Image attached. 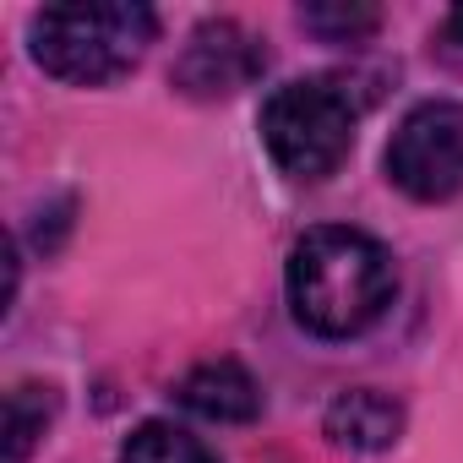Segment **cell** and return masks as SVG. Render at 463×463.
I'll return each mask as SVG.
<instances>
[{"instance_id": "6da1fadb", "label": "cell", "mask_w": 463, "mask_h": 463, "mask_svg": "<svg viewBox=\"0 0 463 463\" xmlns=\"http://www.w3.org/2000/svg\"><path fill=\"white\" fill-rule=\"evenodd\" d=\"M289 306L317 338H354L392 306V257L344 223H322L289 251Z\"/></svg>"}, {"instance_id": "7a4b0ae2", "label": "cell", "mask_w": 463, "mask_h": 463, "mask_svg": "<svg viewBox=\"0 0 463 463\" xmlns=\"http://www.w3.org/2000/svg\"><path fill=\"white\" fill-rule=\"evenodd\" d=\"M158 17L137 0H104V6H44L28 28L33 61L77 88H104L126 77L142 50L153 44Z\"/></svg>"}, {"instance_id": "3957f363", "label": "cell", "mask_w": 463, "mask_h": 463, "mask_svg": "<svg viewBox=\"0 0 463 463\" xmlns=\"http://www.w3.org/2000/svg\"><path fill=\"white\" fill-rule=\"evenodd\" d=\"M354 120L360 109L333 77H306V82H284L262 104V142L289 180L311 185V180H327L349 158Z\"/></svg>"}, {"instance_id": "277c9868", "label": "cell", "mask_w": 463, "mask_h": 463, "mask_svg": "<svg viewBox=\"0 0 463 463\" xmlns=\"http://www.w3.org/2000/svg\"><path fill=\"white\" fill-rule=\"evenodd\" d=\"M387 180L414 202H441L463 185V104H414L387 142Z\"/></svg>"}, {"instance_id": "5b68a950", "label": "cell", "mask_w": 463, "mask_h": 463, "mask_svg": "<svg viewBox=\"0 0 463 463\" xmlns=\"http://www.w3.org/2000/svg\"><path fill=\"white\" fill-rule=\"evenodd\" d=\"M262 66L268 55L241 23H202L175 61V88H185L191 99H229L257 82Z\"/></svg>"}, {"instance_id": "8992f818", "label": "cell", "mask_w": 463, "mask_h": 463, "mask_svg": "<svg viewBox=\"0 0 463 463\" xmlns=\"http://www.w3.org/2000/svg\"><path fill=\"white\" fill-rule=\"evenodd\" d=\"M180 403L191 414H202V420L241 425V420H257L262 392H257V382H251L246 365H235V360H207V365H196L180 382Z\"/></svg>"}, {"instance_id": "52a82bcc", "label": "cell", "mask_w": 463, "mask_h": 463, "mask_svg": "<svg viewBox=\"0 0 463 463\" xmlns=\"http://www.w3.org/2000/svg\"><path fill=\"white\" fill-rule=\"evenodd\" d=\"M327 436L349 452H382L403 436V409L376 387H349L327 403Z\"/></svg>"}, {"instance_id": "ba28073f", "label": "cell", "mask_w": 463, "mask_h": 463, "mask_svg": "<svg viewBox=\"0 0 463 463\" xmlns=\"http://www.w3.org/2000/svg\"><path fill=\"white\" fill-rule=\"evenodd\" d=\"M120 463H218V458H213L191 430H180V425H169V420H147V425H137V430L126 436Z\"/></svg>"}, {"instance_id": "9c48e42d", "label": "cell", "mask_w": 463, "mask_h": 463, "mask_svg": "<svg viewBox=\"0 0 463 463\" xmlns=\"http://www.w3.org/2000/svg\"><path fill=\"white\" fill-rule=\"evenodd\" d=\"M50 414H55V392L50 387L23 382V387L6 392V463H23L33 452V441L44 436Z\"/></svg>"}, {"instance_id": "30bf717a", "label": "cell", "mask_w": 463, "mask_h": 463, "mask_svg": "<svg viewBox=\"0 0 463 463\" xmlns=\"http://www.w3.org/2000/svg\"><path fill=\"white\" fill-rule=\"evenodd\" d=\"M300 23H306L311 33H322V39L354 44V39H365V33L382 23V12H376V6H306Z\"/></svg>"}, {"instance_id": "8fae6325", "label": "cell", "mask_w": 463, "mask_h": 463, "mask_svg": "<svg viewBox=\"0 0 463 463\" xmlns=\"http://www.w3.org/2000/svg\"><path fill=\"white\" fill-rule=\"evenodd\" d=\"M447 33L463 44V6H452V12H447Z\"/></svg>"}]
</instances>
